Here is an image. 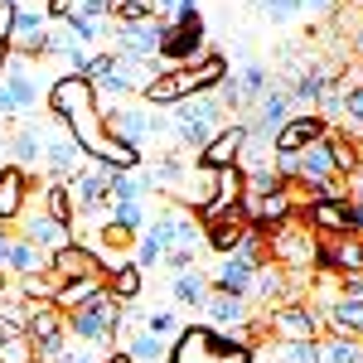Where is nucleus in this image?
<instances>
[{
    "label": "nucleus",
    "mask_w": 363,
    "mask_h": 363,
    "mask_svg": "<svg viewBox=\"0 0 363 363\" xmlns=\"http://www.w3.org/2000/svg\"><path fill=\"white\" fill-rule=\"evenodd\" d=\"M228 58L223 54H208L189 63V68H160L150 83L140 87V102L150 107V112H160V107H179V102H189V97H203V92H218L228 83Z\"/></svg>",
    "instance_id": "nucleus-1"
},
{
    "label": "nucleus",
    "mask_w": 363,
    "mask_h": 363,
    "mask_svg": "<svg viewBox=\"0 0 363 363\" xmlns=\"http://www.w3.org/2000/svg\"><path fill=\"white\" fill-rule=\"evenodd\" d=\"M165 363H257V349L242 339L218 335L213 325H184L169 344Z\"/></svg>",
    "instance_id": "nucleus-2"
},
{
    "label": "nucleus",
    "mask_w": 363,
    "mask_h": 363,
    "mask_svg": "<svg viewBox=\"0 0 363 363\" xmlns=\"http://www.w3.org/2000/svg\"><path fill=\"white\" fill-rule=\"evenodd\" d=\"M121 330H126V306L116 301L112 291H102L97 301H87L83 310L68 315V339H78V344L97 349V354H112Z\"/></svg>",
    "instance_id": "nucleus-3"
},
{
    "label": "nucleus",
    "mask_w": 363,
    "mask_h": 363,
    "mask_svg": "<svg viewBox=\"0 0 363 363\" xmlns=\"http://www.w3.org/2000/svg\"><path fill=\"white\" fill-rule=\"evenodd\" d=\"M208 54V29H203V15L199 5L179 10L174 20H160V49H155V63L165 68H189Z\"/></svg>",
    "instance_id": "nucleus-4"
},
{
    "label": "nucleus",
    "mask_w": 363,
    "mask_h": 363,
    "mask_svg": "<svg viewBox=\"0 0 363 363\" xmlns=\"http://www.w3.org/2000/svg\"><path fill=\"white\" fill-rule=\"evenodd\" d=\"M174 112V150H203L213 131L228 121V107L218 102V92H203V97H189V102H179V107H169Z\"/></svg>",
    "instance_id": "nucleus-5"
},
{
    "label": "nucleus",
    "mask_w": 363,
    "mask_h": 363,
    "mask_svg": "<svg viewBox=\"0 0 363 363\" xmlns=\"http://www.w3.org/2000/svg\"><path fill=\"white\" fill-rule=\"evenodd\" d=\"M44 97H49V83L39 78V63H29V58H5V73H0V116H5V121L29 116Z\"/></svg>",
    "instance_id": "nucleus-6"
},
{
    "label": "nucleus",
    "mask_w": 363,
    "mask_h": 363,
    "mask_svg": "<svg viewBox=\"0 0 363 363\" xmlns=\"http://www.w3.org/2000/svg\"><path fill=\"white\" fill-rule=\"evenodd\" d=\"M102 121H107V136L121 140V145H131V150H145V140H150V136H165V131H169V126L150 112L140 97H136V102L102 107Z\"/></svg>",
    "instance_id": "nucleus-7"
},
{
    "label": "nucleus",
    "mask_w": 363,
    "mask_h": 363,
    "mask_svg": "<svg viewBox=\"0 0 363 363\" xmlns=\"http://www.w3.org/2000/svg\"><path fill=\"white\" fill-rule=\"evenodd\" d=\"M267 247H272V262L286 267V272H315V247H320V238H315L301 218H291V223H281V228L267 233Z\"/></svg>",
    "instance_id": "nucleus-8"
},
{
    "label": "nucleus",
    "mask_w": 363,
    "mask_h": 363,
    "mask_svg": "<svg viewBox=\"0 0 363 363\" xmlns=\"http://www.w3.org/2000/svg\"><path fill=\"white\" fill-rule=\"evenodd\" d=\"M267 335L272 339H320L325 335V315L315 301H286V306L267 310Z\"/></svg>",
    "instance_id": "nucleus-9"
},
{
    "label": "nucleus",
    "mask_w": 363,
    "mask_h": 363,
    "mask_svg": "<svg viewBox=\"0 0 363 363\" xmlns=\"http://www.w3.org/2000/svg\"><path fill=\"white\" fill-rule=\"evenodd\" d=\"M242 218H247V228H257V233H272V228L291 223V218H296L291 184H281V189H247V194H242Z\"/></svg>",
    "instance_id": "nucleus-10"
},
{
    "label": "nucleus",
    "mask_w": 363,
    "mask_h": 363,
    "mask_svg": "<svg viewBox=\"0 0 363 363\" xmlns=\"http://www.w3.org/2000/svg\"><path fill=\"white\" fill-rule=\"evenodd\" d=\"M291 112H296V107H291L286 87H267V92H262V97L247 107V116H242V121H247V131L257 140H277V131L291 121Z\"/></svg>",
    "instance_id": "nucleus-11"
},
{
    "label": "nucleus",
    "mask_w": 363,
    "mask_h": 363,
    "mask_svg": "<svg viewBox=\"0 0 363 363\" xmlns=\"http://www.w3.org/2000/svg\"><path fill=\"white\" fill-rule=\"evenodd\" d=\"M247 136H252L247 121H242V116H233V121H223V126L213 131V140H208V145L199 150L194 160H199L203 169H228V165H238V155H242Z\"/></svg>",
    "instance_id": "nucleus-12"
},
{
    "label": "nucleus",
    "mask_w": 363,
    "mask_h": 363,
    "mask_svg": "<svg viewBox=\"0 0 363 363\" xmlns=\"http://www.w3.org/2000/svg\"><path fill=\"white\" fill-rule=\"evenodd\" d=\"M315 272H335V277L363 272V238H354V233L320 238V247H315Z\"/></svg>",
    "instance_id": "nucleus-13"
},
{
    "label": "nucleus",
    "mask_w": 363,
    "mask_h": 363,
    "mask_svg": "<svg viewBox=\"0 0 363 363\" xmlns=\"http://www.w3.org/2000/svg\"><path fill=\"white\" fill-rule=\"evenodd\" d=\"M44 169H49V179L68 184L73 174H83V169H87V150L58 126L54 136H44Z\"/></svg>",
    "instance_id": "nucleus-14"
},
{
    "label": "nucleus",
    "mask_w": 363,
    "mask_h": 363,
    "mask_svg": "<svg viewBox=\"0 0 363 363\" xmlns=\"http://www.w3.org/2000/svg\"><path fill=\"white\" fill-rule=\"evenodd\" d=\"M116 54L126 63H150L155 68V49H160V20H145V25H131V29H116L112 25V44Z\"/></svg>",
    "instance_id": "nucleus-15"
},
{
    "label": "nucleus",
    "mask_w": 363,
    "mask_h": 363,
    "mask_svg": "<svg viewBox=\"0 0 363 363\" xmlns=\"http://www.w3.org/2000/svg\"><path fill=\"white\" fill-rule=\"evenodd\" d=\"M15 228H20V238H29L34 247L49 252V257H54V252H63L68 242H73V223H58L54 213H44V208H29V213H25V218H20Z\"/></svg>",
    "instance_id": "nucleus-16"
},
{
    "label": "nucleus",
    "mask_w": 363,
    "mask_h": 363,
    "mask_svg": "<svg viewBox=\"0 0 363 363\" xmlns=\"http://www.w3.org/2000/svg\"><path fill=\"white\" fill-rule=\"evenodd\" d=\"M87 277H107V272H102V262L92 257V247H83V242H68L63 252L49 257V281H54V291L68 286V281H87Z\"/></svg>",
    "instance_id": "nucleus-17"
},
{
    "label": "nucleus",
    "mask_w": 363,
    "mask_h": 363,
    "mask_svg": "<svg viewBox=\"0 0 363 363\" xmlns=\"http://www.w3.org/2000/svg\"><path fill=\"white\" fill-rule=\"evenodd\" d=\"M29 189H34V174L20 165H5L0 169V223L15 228L29 213Z\"/></svg>",
    "instance_id": "nucleus-18"
},
{
    "label": "nucleus",
    "mask_w": 363,
    "mask_h": 363,
    "mask_svg": "<svg viewBox=\"0 0 363 363\" xmlns=\"http://www.w3.org/2000/svg\"><path fill=\"white\" fill-rule=\"evenodd\" d=\"M330 136V121L320 112H291V121L277 131V155H296V150H306V145H315V140Z\"/></svg>",
    "instance_id": "nucleus-19"
},
{
    "label": "nucleus",
    "mask_w": 363,
    "mask_h": 363,
    "mask_svg": "<svg viewBox=\"0 0 363 363\" xmlns=\"http://www.w3.org/2000/svg\"><path fill=\"white\" fill-rule=\"evenodd\" d=\"M107 179H112V165L87 160L83 174H73V179H68V199H73V208H78V213L102 208V203H107Z\"/></svg>",
    "instance_id": "nucleus-20"
},
{
    "label": "nucleus",
    "mask_w": 363,
    "mask_h": 363,
    "mask_svg": "<svg viewBox=\"0 0 363 363\" xmlns=\"http://www.w3.org/2000/svg\"><path fill=\"white\" fill-rule=\"evenodd\" d=\"M252 277H257V262H252V257H242V252H228V257H218L213 291H223V296H247V291H252Z\"/></svg>",
    "instance_id": "nucleus-21"
},
{
    "label": "nucleus",
    "mask_w": 363,
    "mask_h": 363,
    "mask_svg": "<svg viewBox=\"0 0 363 363\" xmlns=\"http://www.w3.org/2000/svg\"><path fill=\"white\" fill-rule=\"evenodd\" d=\"M325 315V330L330 335H344V339H363V301H349V296H335L320 306Z\"/></svg>",
    "instance_id": "nucleus-22"
},
{
    "label": "nucleus",
    "mask_w": 363,
    "mask_h": 363,
    "mask_svg": "<svg viewBox=\"0 0 363 363\" xmlns=\"http://www.w3.org/2000/svg\"><path fill=\"white\" fill-rule=\"evenodd\" d=\"M5 150H10V165H20V169L44 165V136H39V126H10Z\"/></svg>",
    "instance_id": "nucleus-23"
},
{
    "label": "nucleus",
    "mask_w": 363,
    "mask_h": 363,
    "mask_svg": "<svg viewBox=\"0 0 363 363\" xmlns=\"http://www.w3.org/2000/svg\"><path fill=\"white\" fill-rule=\"evenodd\" d=\"M44 272H49V252H39L29 238L15 233L10 238V257H5V277L20 281V277H44Z\"/></svg>",
    "instance_id": "nucleus-24"
},
{
    "label": "nucleus",
    "mask_w": 363,
    "mask_h": 363,
    "mask_svg": "<svg viewBox=\"0 0 363 363\" xmlns=\"http://www.w3.org/2000/svg\"><path fill=\"white\" fill-rule=\"evenodd\" d=\"M169 296H174V306L203 310V306H208V296H213V281L203 277L199 267H189V272H174V281H169Z\"/></svg>",
    "instance_id": "nucleus-25"
},
{
    "label": "nucleus",
    "mask_w": 363,
    "mask_h": 363,
    "mask_svg": "<svg viewBox=\"0 0 363 363\" xmlns=\"http://www.w3.org/2000/svg\"><path fill=\"white\" fill-rule=\"evenodd\" d=\"M325 145H330V155H335L339 179H349V174L363 169V145H359V136H349V126H330Z\"/></svg>",
    "instance_id": "nucleus-26"
},
{
    "label": "nucleus",
    "mask_w": 363,
    "mask_h": 363,
    "mask_svg": "<svg viewBox=\"0 0 363 363\" xmlns=\"http://www.w3.org/2000/svg\"><path fill=\"white\" fill-rule=\"evenodd\" d=\"M107 291V277H87V281H68V286H58L54 291V306L63 315H73V310H83L87 301H97Z\"/></svg>",
    "instance_id": "nucleus-27"
},
{
    "label": "nucleus",
    "mask_w": 363,
    "mask_h": 363,
    "mask_svg": "<svg viewBox=\"0 0 363 363\" xmlns=\"http://www.w3.org/2000/svg\"><path fill=\"white\" fill-rule=\"evenodd\" d=\"M315 363H363V339L320 335L315 339Z\"/></svg>",
    "instance_id": "nucleus-28"
},
{
    "label": "nucleus",
    "mask_w": 363,
    "mask_h": 363,
    "mask_svg": "<svg viewBox=\"0 0 363 363\" xmlns=\"http://www.w3.org/2000/svg\"><path fill=\"white\" fill-rule=\"evenodd\" d=\"M155 194L150 189V179H145V169H131V174H121V169H112V179H107V203H126V199H145Z\"/></svg>",
    "instance_id": "nucleus-29"
},
{
    "label": "nucleus",
    "mask_w": 363,
    "mask_h": 363,
    "mask_svg": "<svg viewBox=\"0 0 363 363\" xmlns=\"http://www.w3.org/2000/svg\"><path fill=\"white\" fill-rule=\"evenodd\" d=\"M140 286H145V272H140L136 262H121L116 272H107V291H112L121 306H131V301H136Z\"/></svg>",
    "instance_id": "nucleus-30"
},
{
    "label": "nucleus",
    "mask_w": 363,
    "mask_h": 363,
    "mask_svg": "<svg viewBox=\"0 0 363 363\" xmlns=\"http://www.w3.org/2000/svg\"><path fill=\"white\" fill-rule=\"evenodd\" d=\"M107 20L116 29L145 25V20H155V0H107Z\"/></svg>",
    "instance_id": "nucleus-31"
},
{
    "label": "nucleus",
    "mask_w": 363,
    "mask_h": 363,
    "mask_svg": "<svg viewBox=\"0 0 363 363\" xmlns=\"http://www.w3.org/2000/svg\"><path fill=\"white\" fill-rule=\"evenodd\" d=\"M242 233H247V223H242V218H228V223H208V228H203V247L218 252V257H228V252H238Z\"/></svg>",
    "instance_id": "nucleus-32"
},
{
    "label": "nucleus",
    "mask_w": 363,
    "mask_h": 363,
    "mask_svg": "<svg viewBox=\"0 0 363 363\" xmlns=\"http://www.w3.org/2000/svg\"><path fill=\"white\" fill-rule=\"evenodd\" d=\"M257 359H272V363H315V339H272L267 354Z\"/></svg>",
    "instance_id": "nucleus-33"
},
{
    "label": "nucleus",
    "mask_w": 363,
    "mask_h": 363,
    "mask_svg": "<svg viewBox=\"0 0 363 363\" xmlns=\"http://www.w3.org/2000/svg\"><path fill=\"white\" fill-rule=\"evenodd\" d=\"M126 354H131V363H160V359H169V344L160 335H150V330H140V335H131Z\"/></svg>",
    "instance_id": "nucleus-34"
},
{
    "label": "nucleus",
    "mask_w": 363,
    "mask_h": 363,
    "mask_svg": "<svg viewBox=\"0 0 363 363\" xmlns=\"http://www.w3.org/2000/svg\"><path fill=\"white\" fill-rule=\"evenodd\" d=\"M44 213H54L58 223H73V218H78V208H73V199H68V184H58V179L44 184Z\"/></svg>",
    "instance_id": "nucleus-35"
},
{
    "label": "nucleus",
    "mask_w": 363,
    "mask_h": 363,
    "mask_svg": "<svg viewBox=\"0 0 363 363\" xmlns=\"http://www.w3.org/2000/svg\"><path fill=\"white\" fill-rule=\"evenodd\" d=\"M107 218H112L116 228H126V233H140V228L150 223V218H145V203H140V199H126V203H107Z\"/></svg>",
    "instance_id": "nucleus-36"
},
{
    "label": "nucleus",
    "mask_w": 363,
    "mask_h": 363,
    "mask_svg": "<svg viewBox=\"0 0 363 363\" xmlns=\"http://www.w3.org/2000/svg\"><path fill=\"white\" fill-rule=\"evenodd\" d=\"M339 92H344V126H354L349 136L363 140V83L359 87H339Z\"/></svg>",
    "instance_id": "nucleus-37"
},
{
    "label": "nucleus",
    "mask_w": 363,
    "mask_h": 363,
    "mask_svg": "<svg viewBox=\"0 0 363 363\" xmlns=\"http://www.w3.org/2000/svg\"><path fill=\"white\" fill-rule=\"evenodd\" d=\"M54 363H102V354L87 349V344H78V339H63L58 354H54Z\"/></svg>",
    "instance_id": "nucleus-38"
},
{
    "label": "nucleus",
    "mask_w": 363,
    "mask_h": 363,
    "mask_svg": "<svg viewBox=\"0 0 363 363\" xmlns=\"http://www.w3.org/2000/svg\"><path fill=\"white\" fill-rule=\"evenodd\" d=\"M140 330H150V335L169 339V335H179V320H174V310H150V315L140 320Z\"/></svg>",
    "instance_id": "nucleus-39"
},
{
    "label": "nucleus",
    "mask_w": 363,
    "mask_h": 363,
    "mask_svg": "<svg viewBox=\"0 0 363 363\" xmlns=\"http://www.w3.org/2000/svg\"><path fill=\"white\" fill-rule=\"evenodd\" d=\"M194 257H199V242H179V247H169L165 267H174V272H189V267H194Z\"/></svg>",
    "instance_id": "nucleus-40"
},
{
    "label": "nucleus",
    "mask_w": 363,
    "mask_h": 363,
    "mask_svg": "<svg viewBox=\"0 0 363 363\" xmlns=\"http://www.w3.org/2000/svg\"><path fill=\"white\" fill-rule=\"evenodd\" d=\"M262 10H267L272 20H291V15L306 10V0H262Z\"/></svg>",
    "instance_id": "nucleus-41"
},
{
    "label": "nucleus",
    "mask_w": 363,
    "mask_h": 363,
    "mask_svg": "<svg viewBox=\"0 0 363 363\" xmlns=\"http://www.w3.org/2000/svg\"><path fill=\"white\" fill-rule=\"evenodd\" d=\"M189 5H199V0H155V20H174V15L189 10Z\"/></svg>",
    "instance_id": "nucleus-42"
},
{
    "label": "nucleus",
    "mask_w": 363,
    "mask_h": 363,
    "mask_svg": "<svg viewBox=\"0 0 363 363\" xmlns=\"http://www.w3.org/2000/svg\"><path fill=\"white\" fill-rule=\"evenodd\" d=\"M339 296H349V301H363V272H354V277H339Z\"/></svg>",
    "instance_id": "nucleus-43"
},
{
    "label": "nucleus",
    "mask_w": 363,
    "mask_h": 363,
    "mask_svg": "<svg viewBox=\"0 0 363 363\" xmlns=\"http://www.w3.org/2000/svg\"><path fill=\"white\" fill-rule=\"evenodd\" d=\"M73 5H78V0H44V15H49V20H58V25H63V20H68V15H73Z\"/></svg>",
    "instance_id": "nucleus-44"
},
{
    "label": "nucleus",
    "mask_w": 363,
    "mask_h": 363,
    "mask_svg": "<svg viewBox=\"0 0 363 363\" xmlns=\"http://www.w3.org/2000/svg\"><path fill=\"white\" fill-rule=\"evenodd\" d=\"M349 233L363 238V203H349Z\"/></svg>",
    "instance_id": "nucleus-45"
},
{
    "label": "nucleus",
    "mask_w": 363,
    "mask_h": 363,
    "mask_svg": "<svg viewBox=\"0 0 363 363\" xmlns=\"http://www.w3.org/2000/svg\"><path fill=\"white\" fill-rule=\"evenodd\" d=\"M349 203H363V169L349 174Z\"/></svg>",
    "instance_id": "nucleus-46"
},
{
    "label": "nucleus",
    "mask_w": 363,
    "mask_h": 363,
    "mask_svg": "<svg viewBox=\"0 0 363 363\" xmlns=\"http://www.w3.org/2000/svg\"><path fill=\"white\" fill-rule=\"evenodd\" d=\"M10 238H15V233L0 223V272H5V257H10Z\"/></svg>",
    "instance_id": "nucleus-47"
},
{
    "label": "nucleus",
    "mask_w": 363,
    "mask_h": 363,
    "mask_svg": "<svg viewBox=\"0 0 363 363\" xmlns=\"http://www.w3.org/2000/svg\"><path fill=\"white\" fill-rule=\"evenodd\" d=\"M102 363H131V354H126V349H121V344H116L112 354H102Z\"/></svg>",
    "instance_id": "nucleus-48"
},
{
    "label": "nucleus",
    "mask_w": 363,
    "mask_h": 363,
    "mask_svg": "<svg viewBox=\"0 0 363 363\" xmlns=\"http://www.w3.org/2000/svg\"><path fill=\"white\" fill-rule=\"evenodd\" d=\"M349 49H354V58H359V63H363V29H359V34H354V44H349Z\"/></svg>",
    "instance_id": "nucleus-49"
},
{
    "label": "nucleus",
    "mask_w": 363,
    "mask_h": 363,
    "mask_svg": "<svg viewBox=\"0 0 363 363\" xmlns=\"http://www.w3.org/2000/svg\"><path fill=\"white\" fill-rule=\"evenodd\" d=\"M310 10H335V0H306Z\"/></svg>",
    "instance_id": "nucleus-50"
},
{
    "label": "nucleus",
    "mask_w": 363,
    "mask_h": 363,
    "mask_svg": "<svg viewBox=\"0 0 363 363\" xmlns=\"http://www.w3.org/2000/svg\"><path fill=\"white\" fill-rule=\"evenodd\" d=\"M5 136H10V121H5V116H0V140H5Z\"/></svg>",
    "instance_id": "nucleus-51"
},
{
    "label": "nucleus",
    "mask_w": 363,
    "mask_h": 363,
    "mask_svg": "<svg viewBox=\"0 0 363 363\" xmlns=\"http://www.w3.org/2000/svg\"><path fill=\"white\" fill-rule=\"evenodd\" d=\"M5 291H10V277H5V272H0V296H5Z\"/></svg>",
    "instance_id": "nucleus-52"
},
{
    "label": "nucleus",
    "mask_w": 363,
    "mask_h": 363,
    "mask_svg": "<svg viewBox=\"0 0 363 363\" xmlns=\"http://www.w3.org/2000/svg\"><path fill=\"white\" fill-rule=\"evenodd\" d=\"M0 5H20V0H0Z\"/></svg>",
    "instance_id": "nucleus-53"
}]
</instances>
